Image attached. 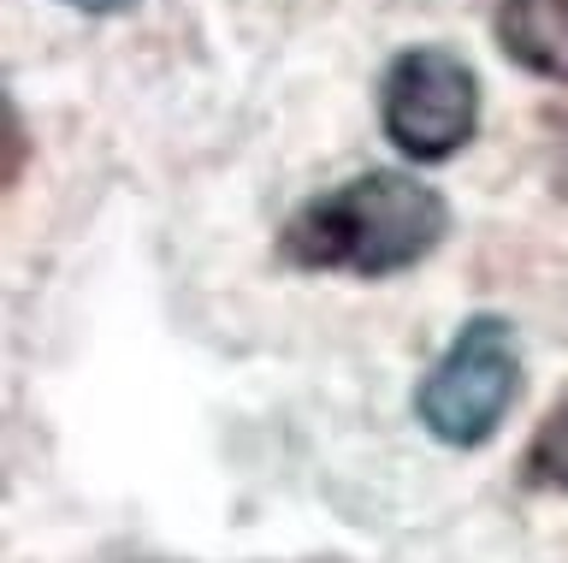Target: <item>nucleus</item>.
I'll return each instance as SVG.
<instances>
[{
    "label": "nucleus",
    "instance_id": "1",
    "mask_svg": "<svg viewBox=\"0 0 568 563\" xmlns=\"http://www.w3.org/2000/svg\"><path fill=\"white\" fill-rule=\"evenodd\" d=\"M450 232V202L408 172H355L284 220L278 255L302 273L390 279L415 268Z\"/></svg>",
    "mask_w": 568,
    "mask_h": 563
},
{
    "label": "nucleus",
    "instance_id": "2",
    "mask_svg": "<svg viewBox=\"0 0 568 563\" xmlns=\"http://www.w3.org/2000/svg\"><path fill=\"white\" fill-rule=\"evenodd\" d=\"M521 398V344L504 314H468L450 350L415 392L420 428L450 451H474L504 428L509 403Z\"/></svg>",
    "mask_w": 568,
    "mask_h": 563
},
{
    "label": "nucleus",
    "instance_id": "3",
    "mask_svg": "<svg viewBox=\"0 0 568 563\" xmlns=\"http://www.w3.org/2000/svg\"><path fill=\"white\" fill-rule=\"evenodd\" d=\"M379 125L397 154L438 167L462 154L479 131V78L456 48H403L379 78Z\"/></svg>",
    "mask_w": 568,
    "mask_h": 563
},
{
    "label": "nucleus",
    "instance_id": "4",
    "mask_svg": "<svg viewBox=\"0 0 568 563\" xmlns=\"http://www.w3.org/2000/svg\"><path fill=\"white\" fill-rule=\"evenodd\" d=\"M497 48L545 83H568V0H497Z\"/></svg>",
    "mask_w": 568,
    "mask_h": 563
},
{
    "label": "nucleus",
    "instance_id": "5",
    "mask_svg": "<svg viewBox=\"0 0 568 563\" xmlns=\"http://www.w3.org/2000/svg\"><path fill=\"white\" fill-rule=\"evenodd\" d=\"M527 469L539 486L568 492V398L539 421V433H532V445H527Z\"/></svg>",
    "mask_w": 568,
    "mask_h": 563
},
{
    "label": "nucleus",
    "instance_id": "6",
    "mask_svg": "<svg viewBox=\"0 0 568 563\" xmlns=\"http://www.w3.org/2000/svg\"><path fill=\"white\" fill-rule=\"evenodd\" d=\"M65 7H78V12H95V19H106V12H124V7H136V0H65Z\"/></svg>",
    "mask_w": 568,
    "mask_h": 563
}]
</instances>
